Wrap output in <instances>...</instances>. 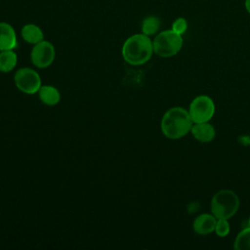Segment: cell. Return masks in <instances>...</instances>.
Masks as SVG:
<instances>
[{
	"mask_svg": "<svg viewBox=\"0 0 250 250\" xmlns=\"http://www.w3.org/2000/svg\"><path fill=\"white\" fill-rule=\"evenodd\" d=\"M193 125L188 110L181 106L168 109L162 116L160 128L165 137L177 140L186 136Z\"/></svg>",
	"mask_w": 250,
	"mask_h": 250,
	"instance_id": "6da1fadb",
	"label": "cell"
},
{
	"mask_svg": "<svg viewBox=\"0 0 250 250\" xmlns=\"http://www.w3.org/2000/svg\"><path fill=\"white\" fill-rule=\"evenodd\" d=\"M122 57L132 65H141L147 62L153 52L152 41L144 33H137L127 38L122 46Z\"/></svg>",
	"mask_w": 250,
	"mask_h": 250,
	"instance_id": "7a4b0ae2",
	"label": "cell"
},
{
	"mask_svg": "<svg viewBox=\"0 0 250 250\" xmlns=\"http://www.w3.org/2000/svg\"><path fill=\"white\" fill-rule=\"evenodd\" d=\"M211 213L217 219H229L238 210L239 199L230 189H222L214 194L211 200Z\"/></svg>",
	"mask_w": 250,
	"mask_h": 250,
	"instance_id": "3957f363",
	"label": "cell"
},
{
	"mask_svg": "<svg viewBox=\"0 0 250 250\" xmlns=\"http://www.w3.org/2000/svg\"><path fill=\"white\" fill-rule=\"evenodd\" d=\"M182 35L172 29L159 32L152 41L153 52L161 58H170L177 55L183 47Z\"/></svg>",
	"mask_w": 250,
	"mask_h": 250,
	"instance_id": "277c9868",
	"label": "cell"
},
{
	"mask_svg": "<svg viewBox=\"0 0 250 250\" xmlns=\"http://www.w3.org/2000/svg\"><path fill=\"white\" fill-rule=\"evenodd\" d=\"M14 82L21 92L27 95L38 93L42 86L38 72L29 67H21L18 69L14 75Z\"/></svg>",
	"mask_w": 250,
	"mask_h": 250,
	"instance_id": "5b68a950",
	"label": "cell"
},
{
	"mask_svg": "<svg viewBox=\"0 0 250 250\" xmlns=\"http://www.w3.org/2000/svg\"><path fill=\"white\" fill-rule=\"evenodd\" d=\"M188 113L193 123L208 122L215 113L213 100L205 95L194 98L190 103Z\"/></svg>",
	"mask_w": 250,
	"mask_h": 250,
	"instance_id": "8992f818",
	"label": "cell"
},
{
	"mask_svg": "<svg viewBox=\"0 0 250 250\" xmlns=\"http://www.w3.org/2000/svg\"><path fill=\"white\" fill-rule=\"evenodd\" d=\"M56 56V51L54 45L47 41L42 40L39 43L33 45L30 52V60L34 66L38 68H46L50 66Z\"/></svg>",
	"mask_w": 250,
	"mask_h": 250,
	"instance_id": "52a82bcc",
	"label": "cell"
},
{
	"mask_svg": "<svg viewBox=\"0 0 250 250\" xmlns=\"http://www.w3.org/2000/svg\"><path fill=\"white\" fill-rule=\"evenodd\" d=\"M18 46L17 34L14 27L8 22H0V51L14 50Z\"/></svg>",
	"mask_w": 250,
	"mask_h": 250,
	"instance_id": "ba28073f",
	"label": "cell"
},
{
	"mask_svg": "<svg viewBox=\"0 0 250 250\" xmlns=\"http://www.w3.org/2000/svg\"><path fill=\"white\" fill-rule=\"evenodd\" d=\"M216 222L217 218L213 214H201L194 219L192 229L199 235H207L215 230Z\"/></svg>",
	"mask_w": 250,
	"mask_h": 250,
	"instance_id": "9c48e42d",
	"label": "cell"
},
{
	"mask_svg": "<svg viewBox=\"0 0 250 250\" xmlns=\"http://www.w3.org/2000/svg\"><path fill=\"white\" fill-rule=\"evenodd\" d=\"M190 132L193 138L200 143H209L213 141L216 135L215 128L208 122L193 123Z\"/></svg>",
	"mask_w": 250,
	"mask_h": 250,
	"instance_id": "30bf717a",
	"label": "cell"
},
{
	"mask_svg": "<svg viewBox=\"0 0 250 250\" xmlns=\"http://www.w3.org/2000/svg\"><path fill=\"white\" fill-rule=\"evenodd\" d=\"M38 97L41 103L48 106H54L61 101L60 91L52 85H42L38 91Z\"/></svg>",
	"mask_w": 250,
	"mask_h": 250,
	"instance_id": "8fae6325",
	"label": "cell"
},
{
	"mask_svg": "<svg viewBox=\"0 0 250 250\" xmlns=\"http://www.w3.org/2000/svg\"><path fill=\"white\" fill-rule=\"evenodd\" d=\"M21 34L22 39L26 43L31 44V45H35V44L39 43L40 41L44 40V33H43L42 29L34 23L24 24L21 28Z\"/></svg>",
	"mask_w": 250,
	"mask_h": 250,
	"instance_id": "7c38bea8",
	"label": "cell"
},
{
	"mask_svg": "<svg viewBox=\"0 0 250 250\" xmlns=\"http://www.w3.org/2000/svg\"><path fill=\"white\" fill-rule=\"evenodd\" d=\"M18 62V56L14 50L0 51V72L12 71Z\"/></svg>",
	"mask_w": 250,
	"mask_h": 250,
	"instance_id": "4fadbf2b",
	"label": "cell"
},
{
	"mask_svg": "<svg viewBox=\"0 0 250 250\" xmlns=\"http://www.w3.org/2000/svg\"><path fill=\"white\" fill-rule=\"evenodd\" d=\"M161 25V21L158 17L148 16L142 21V33L151 36L158 32Z\"/></svg>",
	"mask_w": 250,
	"mask_h": 250,
	"instance_id": "5bb4252c",
	"label": "cell"
},
{
	"mask_svg": "<svg viewBox=\"0 0 250 250\" xmlns=\"http://www.w3.org/2000/svg\"><path fill=\"white\" fill-rule=\"evenodd\" d=\"M233 248L236 250H250V227L243 229L237 234Z\"/></svg>",
	"mask_w": 250,
	"mask_h": 250,
	"instance_id": "9a60e30c",
	"label": "cell"
},
{
	"mask_svg": "<svg viewBox=\"0 0 250 250\" xmlns=\"http://www.w3.org/2000/svg\"><path fill=\"white\" fill-rule=\"evenodd\" d=\"M230 227L228 219H217L216 227H215V232L220 237H225L229 233Z\"/></svg>",
	"mask_w": 250,
	"mask_h": 250,
	"instance_id": "2e32d148",
	"label": "cell"
},
{
	"mask_svg": "<svg viewBox=\"0 0 250 250\" xmlns=\"http://www.w3.org/2000/svg\"><path fill=\"white\" fill-rule=\"evenodd\" d=\"M173 31H175L176 33L183 35L187 29H188V21L185 18H178L176 19L173 23H172V28Z\"/></svg>",
	"mask_w": 250,
	"mask_h": 250,
	"instance_id": "e0dca14e",
	"label": "cell"
},
{
	"mask_svg": "<svg viewBox=\"0 0 250 250\" xmlns=\"http://www.w3.org/2000/svg\"><path fill=\"white\" fill-rule=\"evenodd\" d=\"M245 9L250 14V0H245Z\"/></svg>",
	"mask_w": 250,
	"mask_h": 250,
	"instance_id": "ac0fdd59",
	"label": "cell"
},
{
	"mask_svg": "<svg viewBox=\"0 0 250 250\" xmlns=\"http://www.w3.org/2000/svg\"><path fill=\"white\" fill-rule=\"evenodd\" d=\"M248 227H250V217H249V219H248Z\"/></svg>",
	"mask_w": 250,
	"mask_h": 250,
	"instance_id": "d6986e66",
	"label": "cell"
}]
</instances>
